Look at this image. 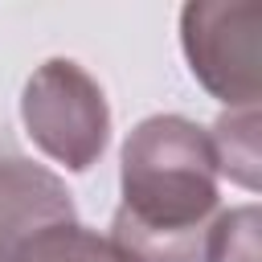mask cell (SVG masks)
Returning <instances> with one entry per match:
<instances>
[{
	"label": "cell",
	"mask_w": 262,
	"mask_h": 262,
	"mask_svg": "<svg viewBox=\"0 0 262 262\" xmlns=\"http://www.w3.org/2000/svg\"><path fill=\"white\" fill-rule=\"evenodd\" d=\"M119 209L111 242L135 262H201L221 213L217 164L205 127L184 115H147L119 151Z\"/></svg>",
	"instance_id": "1"
},
{
	"label": "cell",
	"mask_w": 262,
	"mask_h": 262,
	"mask_svg": "<svg viewBox=\"0 0 262 262\" xmlns=\"http://www.w3.org/2000/svg\"><path fill=\"white\" fill-rule=\"evenodd\" d=\"M20 123L66 172H90L111 143L106 94L74 57H49L29 74L20 90Z\"/></svg>",
	"instance_id": "2"
},
{
	"label": "cell",
	"mask_w": 262,
	"mask_h": 262,
	"mask_svg": "<svg viewBox=\"0 0 262 262\" xmlns=\"http://www.w3.org/2000/svg\"><path fill=\"white\" fill-rule=\"evenodd\" d=\"M180 49L192 78L229 111L258 106L262 94V4L192 0L180 8Z\"/></svg>",
	"instance_id": "3"
},
{
	"label": "cell",
	"mask_w": 262,
	"mask_h": 262,
	"mask_svg": "<svg viewBox=\"0 0 262 262\" xmlns=\"http://www.w3.org/2000/svg\"><path fill=\"white\" fill-rule=\"evenodd\" d=\"M74 221V196L57 172L20 156H0V262H12L33 237Z\"/></svg>",
	"instance_id": "4"
},
{
	"label": "cell",
	"mask_w": 262,
	"mask_h": 262,
	"mask_svg": "<svg viewBox=\"0 0 262 262\" xmlns=\"http://www.w3.org/2000/svg\"><path fill=\"white\" fill-rule=\"evenodd\" d=\"M209 135V151L217 164V180H233L246 192H258L262 184V143H258V106H242V111H225L217 115V123L205 131Z\"/></svg>",
	"instance_id": "5"
},
{
	"label": "cell",
	"mask_w": 262,
	"mask_h": 262,
	"mask_svg": "<svg viewBox=\"0 0 262 262\" xmlns=\"http://www.w3.org/2000/svg\"><path fill=\"white\" fill-rule=\"evenodd\" d=\"M12 262H135L127 250H119L106 233L86 225H57L41 237H33Z\"/></svg>",
	"instance_id": "6"
},
{
	"label": "cell",
	"mask_w": 262,
	"mask_h": 262,
	"mask_svg": "<svg viewBox=\"0 0 262 262\" xmlns=\"http://www.w3.org/2000/svg\"><path fill=\"white\" fill-rule=\"evenodd\" d=\"M258 229H262L258 205L221 209L217 221L209 225L201 262H258Z\"/></svg>",
	"instance_id": "7"
}]
</instances>
